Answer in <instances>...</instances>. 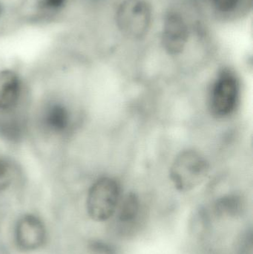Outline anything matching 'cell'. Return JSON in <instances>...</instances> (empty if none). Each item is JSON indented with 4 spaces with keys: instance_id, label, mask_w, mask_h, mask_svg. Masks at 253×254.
<instances>
[{
    "instance_id": "9",
    "label": "cell",
    "mask_w": 253,
    "mask_h": 254,
    "mask_svg": "<svg viewBox=\"0 0 253 254\" xmlns=\"http://www.w3.org/2000/svg\"><path fill=\"white\" fill-rule=\"evenodd\" d=\"M15 110L0 112V137L11 142L20 140L25 131L23 119Z\"/></svg>"
},
{
    "instance_id": "3",
    "label": "cell",
    "mask_w": 253,
    "mask_h": 254,
    "mask_svg": "<svg viewBox=\"0 0 253 254\" xmlns=\"http://www.w3.org/2000/svg\"><path fill=\"white\" fill-rule=\"evenodd\" d=\"M117 28L132 40L145 37L152 22V10L145 0H124L116 13Z\"/></svg>"
},
{
    "instance_id": "10",
    "label": "cell",
    "mask_w": 253,
    "mask_h": 254,
    "mask_svg": "<svg viewBox=\"0 0 253 254\" xmlns=\"http://www.w3.org/2000/svg\"><path fill=\"white\" fill-rule=\"evenodd\" d=\"M116 211L117 213V219L122 223L133 222L139 213V198L135 193L127 194L122 199L120 198Z\"/></svg>"
},
{
    "instance_id": "5",
    "label": "cell",
    "mask_w": 253,
    "mask_h": 254,
    "mask_svg": "<svg viewBox=\"0 0 253 254\" xmlns=\"http://www.w3.org/2000/svg\"><path fill=\"white\" fill-rule=\"evenodd\" d=\"M239 99V83L235 73L223 69L212 84L209 95V109L212 116L223 119L231 115Z\"/></svg>"
},
{
    "instance_id": "1",
    "label": "cell",
    "mask_w": 253,
    "mask_h": 254,
    "mask_svg": "<svg viewBox=\"0 0 253 254\" xmlns=\"http://www.w3.org/2000/svg\"><path fill=\"white\" fill-rule=\"evenodd\" d=\"M121 198L118 182L111 177L98 179L91 186L86 198V210L91 219L104 222L111 219Z\"/></svg>"
},
{
    "instance_id": "14",
    "label": "cell",
    "mask_w": 253,
    "mask_h": 254,
    "mask_svg": "<svg viewBox=\"0 0 253 254\" xmlns=\"http://www.w3.org/2000/svg\"><path fill=\"white\" fill-rule=\"evenodd\" d=\"M240 0H212L214 6L221 12H230L236 8Z\"/></svg>"
},
{
    "instance_id": "8",
    "label": "cell",
    "mask_w": 253,
    "mask_h": 254,
    "mask_svg": "<svg viewBox=\"0 0 253 254\" xmlns=\"http://www.w3.org/2000/svg\"><path fill=\"white\" fill-rule=\"evenodd\" d=\"M21 93L22 84L18 74L11 70L0 71V112L16 109Z\"/></svg>"
},
{
    "instance_id": "15",
    "label": "cell",
    "mask_w": 253,
    "mask_h": 254,
    "mask_svg": "<svg viewBox=\"0 0 253 254\" xmlns=\"http://www.w3.org/2000/svg\"><path fill=\"white\" fill-rule=\"evenodd\" d=\"M7 13V5L4 3V0H0V22L5 17Z\"/></svg>"
},
{
    "instance_id": "6",
    "label": "cell",
    "mask_w": 253,
    "mask_h": 254,
    "mask_svg": "<svg viewBox=\"0 0 253 254\" xmlns=\"http://www.w3.org/2000/svg\"><path fill=\"white\" fill-rule=\"evenodd\" d=\"M40 127L45 133L53 136H65L73 127V115L69 107L59 101H50L42 109Z\"/></svg>"
},
{
    "instance_id": "7",
    "label": "cell",
    "mask_w": 253,
    "mask_h": 254,
    "mask_svg": "<svg viewBox=\"0 0 253 254\" xmlns=\"http://www.w3.org/2000/svg\"><path fill=\"white\" fill-rule=\"evenodd\" d=\"M189 38V29L184 18L177 13H169L165 18L161 41L163 49L170 55L184 51Z\"/></svg>"
},
{
    "instance_id": "13",
    "label": "cell",
    "mask_w": 253,
    "mask_h": 254,
    "mask_svg": "<svg viewBox=\"0 0 253 254\" xmlns=\"http://www.w3.org/2000/svg\"><path fill=\"white\" fill-rule=\"evenodd\" d=\"M14 170L11 163L0 157V192L6 190L13 183Z\"/></svg>"
},
{
    "instance_id": "11",
    "label": "cell",
    "mask_w": 253,
    "mask_h": 254,
    "mask_svg": "<svg viewBox=\"0 0 253 254\" xmlns=\"http://www.w3.org/2000/svg\"><path fill=\"white\" fill-rule=\"evenodd\" d=\"M243 210V203L239 197L229 195L221 198L215 204V210L221 216H236Z\"/></svg>"
},
{
    "instance_id": "4",
    "label": "cell",
    "mask_w": 253,
    "mask_h": 254,
    "mask_svg": "<svg viewBox=\"0 0 253 254\" xmlns=\"http://www.w3.org/2000/svg\"><path fill=\"white\" fill-rule=\"evenodd\" d=\"M49 240V230L45 221L35 213L19 216L13 228V242L22 253L30 254L43 249Z\"/></svg>"
},
{
    "instance_id": "2",
    "label": "cell",
    "mask_w": 253,
    "mask_h": 254,
    "mask_svg": "<svg viewBox=\"0 0 253 254\" xmlns=\"http://www.w3.org/2000/svg\"><path fill=\"white\" fill-rule=\"evenodd\" d=\"M206 158L195 150L183 151L174 160L170 179L174 186L182 192L192 190L206 179L209 172Z\"/></svg>"
},
{
    "instance_id": "12",
    "label": "cell",
    "mask_w": 253,
    "mask_h": 254,
    "mask_svg": "<svg viewBox=\"0 0 253 254\" xmlns=\"http://www.w3.org/2000/svg\"><path fill=\"white\" fill-rule=\"evenodd\" d=\"M69 0H37L38 10L45 15H55L63 10Z\"/></svg>"
}]
</instances>
